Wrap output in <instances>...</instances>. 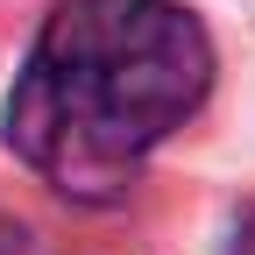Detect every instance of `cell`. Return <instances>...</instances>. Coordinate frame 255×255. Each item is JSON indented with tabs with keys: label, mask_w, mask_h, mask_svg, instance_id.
<instances>
[{
	"label": "cell",
	"mask_w": 255,
	"mask_h": 255,
	"mask_svg": "<svg viewBox=\"0 0 255 255\" xmlns=\"http://www.w3.org/2000/svg\"><path fill=\"white\" fill-rule=\"evenodd\" d=\"M213 92V43L177 0H57L28 50L7 149L50 191L121 199Z\"/></svg>",
	"instance_id": "obj_1"
},
{
	"label": "cell",
	"mask_w": 255,
	"mask_h": 255,
	"mask_svg": "<svg viewBox=\"0 0 255 255\" xmlns=\"http://www.w3.org/2000/svg\"><path fill=\"white\" fill-rule=\"evenodd\" d=\"M227 255H255V213H241V227H234V248Z\"/></svg>",
	"instance_id": "obj_2"
},
{
	"label": "cell",
	"mask_w": 255,
	"mask_h": 255,
	"mask_svg": "<svg viewBox=\"0 0 255 255\" xmlns=\"http://www.w3.org/2000/svg\"><path fill=\"white\" fill-rule=\"evenodd\" d=\"M7 248H21V227H14L7 213H0V255H7Z\"/></svg>",
	"instance_id": "obj_3"
}]
</instances>
